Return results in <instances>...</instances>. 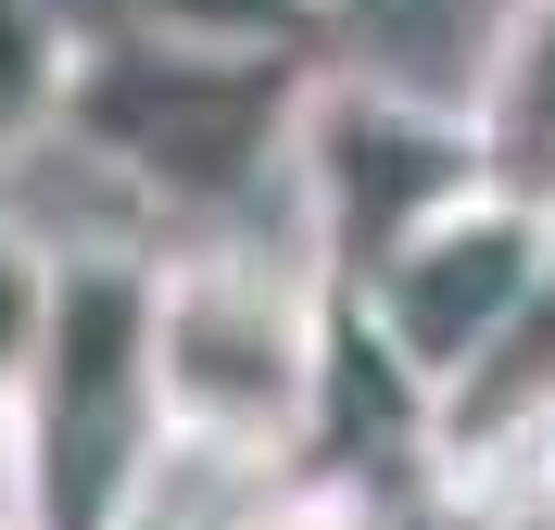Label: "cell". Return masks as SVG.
Returning <instances> with one entry per match:
<instances>
[{"instance_id": "6da1fadb", "label": "cell", "mask_w": 555, "mask_h": 530, "mask_svg": "<svg viewBox=\"0 0 555 530\" xmlns=\"http://www.w3.org/2000/svg\"><path fill=\"white\" fill-rule=\"evenodd\" d=\"M328 328H341V290L291 241L203 228L152 253L139 379H152L165 480H291L315 442V391H328Z\"/></svg>"}, {"instance_id": "7a4b0ae2", "label": "cell", "mask_w": 555, "mask_h": 530, "mask_svg": "<svg viewBox=\"0 0 555 530\" xmlns=\"http://www.w3.org/2000/svg\"><path fill=\"white\" fill-rule=\"evenodd\" d=\"M315 51H215V38H89L64 89L51 152L102 165L139 215H190L228 228L241 203L278 190V140H291V89Z\"/></svg>"}, {"instance_id": "3957f363", "label": "cell", "mask_w": 555, "mask_h": 530, "mask_svg": "<svg viewBox=\"0 0 555 530\" xmlns=\"http://www.w3.org/2000/svg\"><path fill=\"white\" fill-rule=\"evenodd\" d=\"M139 241H51V328L13 391V480L38 530H114L152 493V379H139Z\"/></svg>"}, {"instance_id": "277c9868", "label": "cell", "mask_w": 555, "mask_h": 530, "mask_svg": "<svg viewBox=\"0 0 555 530\" xmlns=\"http://www.w3.org/2000/svg\"><path fill=\"white\" fill-rule=\"evenodd\" d=\"M454 190H480V152H467V114L442 89H416L391 64H328V51L304 64L291 140H278V203H291V253L328 290H353Z\"/></svg>"}, {"instance_id": "5b68a950", "label": "cell", "mask_w": 555, "mask_h": 530, "mask_svg": "<svg viewBox=\"0 0 555 530\" xmlns=\"http://www.w3.org/2000/svg\"><path fill=\"white\" fill-rule=\"evenodd\" d=\"M555 279V203H518V190H454L442 215H416L404 241L366 266V279L341 290V316L366 328V353H379L391 379H416V404L442 379H467L505 328L543 303Z\"/></svg>"}, {"instance_id": "8992f818", "label": "cell", "mask_w": 555, "mask_h": 530, "mask_svg": "<svg viewBox=\"0 0 555 530\" xmlns=\"http://www.w3.org/2000/svg\"><path fill=\"white\" fill-rule=\"evenodd\" d=\"M454 114H467V152L492 190L555 203V0H480Z\"/></svg>"}, {"instance_id": "52a82bcc", "label": "cell", "mask_w": 555, "mask_h": 530, "mask_svg": "<svg viewBox=\"0 0 555 530\" xmlns=\"http://www.w3.org/2000/svg\"><path fill=\"white\" fill-rule=\"evenodd\" d=\"M76 51H89L76 0H0V177L51 152L64 89H76Z\"/></svg>"}, {"instance_id": "ba28073f", "label": "cell", "mask_w": 555, "mask_h": 530, "mask_svg": "<svg viewBox=\"0 0 555 530\" xmlns=\"http://www.w3.org/2000/svg\"><path fill=\"white\" fill-rule=\"evenodd\" d=\"M114 38H215V51H328V0H102Z\"/></svg>"}, {"instance_id": "9c48e42d", "label": "cell", "mask_w": 555, "mask_h": 530, "mask_svg": "<svg viewBox=\"0 0 555 530\" xmlns=\"http://www.w3.org/2000/svg\"><path fill=\"white\" fill-rule=\"evenodd\" d=\"M38 328H51V241H38L26 215H0V404L26 391Z\"/></svg>"}, {"instance_id": "30bf717a", "label": "cell", "mask_w": 555, "mask_h": 530, "mask_svg": "<svg viewBox=\"0 0 555 530\" xmlns=\"http://www.w3.org/2000/svg\"><path fill=\"white\" fill-rule=\"evenodd\" d=\"M215 530H379V493H353V480H315V467H291V480H266L241 518H215Z\"/></svg>"}, {"instance_id": "8fae6325", "label": "cell", "mask_w": 555, "mask_h": 530, "mask_svg": "<svg viewBox=\"0 0 555 530\" xmlns=\"http://www.w3.org/2000/svg\"><path fill=\"white\" fill-rule=\"evenodd\" d=\"M505 493H530V505L555 518V404H543V429L518 442V480H505Z\"/></svg>"}, {"instance_id": "7c38bea8", "label": "cell", "mask_w": 555, "mask_h": 530, "mask_svg": "<svg viewBox=\"0 0 555 530\" xmlns=\"http://www.w3.org/2000/svg\"><path fill=\"white\" fill-rule=\"evenodd\" d=\"M114 530H215V518H190V505H177V480H152V493H139Z\"/></svg>"}, {"instance_id": "4fadbf2b", "label": "cell", "mask_w": 555, "mask_h": 530, "mask_svg": "<svg viewBox=\"0 0 555 530\" xmlns=\"http://www.w3.org/2000/svg\"><path fill=\"white\" fill-rule=\"evenodd\" d=\"M0 530H38V505H26V480L0 467Z\"/></svg>"}]
</instances>
